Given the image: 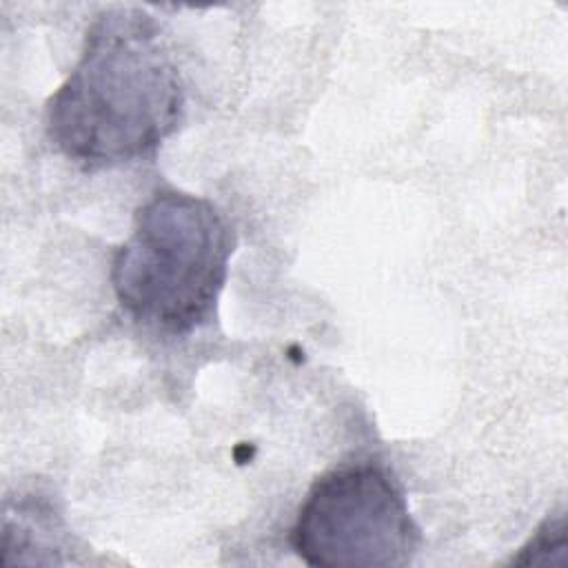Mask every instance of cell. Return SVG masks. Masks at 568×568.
Masks as SVG:
<instances>
[{"label":"cell","instance_id":"1","mask_svg":"<svg viewBox=\"0 0 568 568\" xmlns=\"http://www.w3.org/2000/svg\"><path fill=\"white\" fill-rule=\"evenodd\" d=\"M184 84L158 22L142 9L102 11L80 60L47 102L51 144L82 169L151 155L182 122Z\"/></svg>","mask_w":568,"mask_h":568},{"label":"cell","instance_id":"4","mask_svg":"<svg viewBox=\"0 0 568 568\" xmlns=\"http://www.w3.org/2000/svg\"><path fill=\"white\" fill-rule=\"evenodd\" d=\"M566 550V519L564 515L548 517L530 537V541L521 548L519 557L513 564H548L550 552L564 555Z\"/></svg>","mask_w":568,"mask_h":568},{"label":"cell","instance_id":"2","mask_svg":"<svg viewBox=\"0 0 568 568\" xmlns=\"http://www.w3.org/2000/svg\"><path fill=\"white\" fill-rule=\"evenodd\" d=\"M233 233L220 209L173 189L153 193L111 262L120 308L144 328L182 337L215 315Z\"/></svg>","mask_w":568,"mask_h":568},{"label":"cell","instance_id":"3","mask_svg":"<svg viewBox=\"0 0 568 568\" xmlns=\"http://www.w3.org/2000/svg\"><path fill=\"white\" fill-rule=\"evenodd\" d=\"M419 544L402 484L375 459L317 477L291 528L293 550L313 568H402Z\"/></svg>","mask_w":568,"mask_h":568}]
</instances>
